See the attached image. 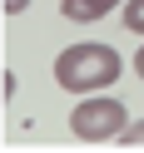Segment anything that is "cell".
<instances>
[{
	"label": "cell",
	"instance_id": "6da1fadb",
	"mask_svg": "<svg viewBox=\"0 0 144 153\" xmlns=\"http://www.w3.org/2000/svg\"><path fill=\"white\" fill-rule=\"evenodd\" d=\"M114 79H119V54L100 40H80L55 59V84L70 89V94H94Z\"/></svg>",
	"mask_w": 144,
	"mask_h": 153
},
{
	"label": "cell",
	"instance_id": "7a4b0ae2",
	"mask_svg": "<svg viewBox=\"0 0 144 153\" xmlns=\"http://www.w3.org/2000/svg\"><path fill=\"white\" fill-rule=\"evenodd\" d=\"M70 128L80 143H109L129 128V114H124L119 99H80L70 109Z\"/></svg>",
	"mask_w": 144,
	"mask_h": 153
},
{
	"label": "cell",
	"instance_id": "3957f363",
	"mask_svg": "<svg viewBox=\"0 0 144 153\" xmlns=\"http://www.w3.org/2000/svg\"><path fill=\"white\" fill-rule=\"evenodd\" d=\"M114 5H124V0H65L60 10H65V20H75V25H90V20H100V15H109Z\"/></svg>",
	"mask_w": 144,
	"mask_h": 153
},
{
	"label": "cell",
	"instance_id": "277c9868",
	"mask_svg": "<svg viewBox=\"0 0 144 153\" xmlns=\"http://www.w3.org/2000/svg\"><path fill=\"white\" fill-rule=\"evenodd\" d=\"M124 30L144 35V0H124Z\"/></svg>",
	"mask_w": 144,
	"mask_h": 153
},
{
	"label": "cell",
	"instance_id": "5b68a950",
	"mask_svg": "<svg viewBox=\"0 0 144 153\" xmlns=\"http://www.w3.org/2000/svg\"><path fill=\"white\" fill-rule=\"evenodd\" d=\"M119 143L124 148H144V123H129V128L119 133Z\"/></svg>",
	"mask_w": 144,
	"mask_h": 153
},
{
	"label": "cell",
	"instance_id": "8992f818",
	"mask_svg": "<svg viewBox=\"0 0 144 153\" xmlns=\"http://www.w3.org/2000/svg\"><path fill=\"white\" fill-rule=\"evenodd\" d=\"M0 10H5V15H25V10H30V0H5Z\"/></svg>",
	"mask_w": 144,
	"mask_h": 153
},
{
	"label": "cell",
	"instance_id": "52a82bcc",
	"mask_svg": "<svg viewBox=\"0 0 144 153\" xmlns=\"http://www.w3.org/2000/svg\"><path fill=\"white\" fill-rule=\"evenodd\" d=\"M134 74L144 79V45H139V54H134Z\"/></svg>",
	"mask_w": 144,
	"mask_h": 153
}]
</instances>
